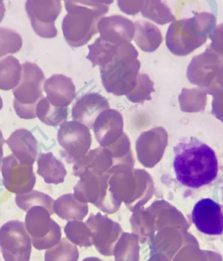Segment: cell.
<instances>
[{
  "mask_svg": "<svg viewBox=\"0 0 223 261\" xmlns=\"http://www.w3.org/2000/svg\"><path fill=\"white\" fill-rule=\"evenodd\" d=\"M192 221L200 232L210 236L223 233V212L219 203L211 199L200 200L191 214Z\"/></svg>",
  "mask_w": 223,
  "mask_h": 261,
  "instance_id": "obj_6",
  "label": "cell"
},
{
  "mask_svg": "<svg viewBox=\"0 0 223 261\" xmlns=\"http://www.w3.org/2000/svg\"><path fill=\"white\" fill-rule=\"evenodd\" d=\"M138 53L131 43L120 46L118 52L104 66L99 67L102 84L106 92L122 96L135 88L141 62Z\"/></svg>",
  "mask_w": 223,
  "mask_h": 261,
  "instance_id": "obj_3",
  "label": "cell"
},
{
  "mask_svg": "<svg viewBox=\"0 0 223 261\" xmlns=\"http://www.w3.org/2000/svg\"><path fill=\"white\" fill-rule=\"evenodd\" d=\"M173 167L182 185L197 189L217 178L219 163L215 151L195 137L186 138L174 146Z\"/></svg>",
  "mask_w": 223,
  "mask_h": 261,
  "instance_id": "obj_1",
  "label": "cell"
},
{
  "mask_svg": "<svg viewBox=\"0 0 223 261\" xmlns=\"http://www.w3.org/2000/svg\"><path fill=\"white\" fill-rule=\"evenodd\" d=\"M2 107H3V100H2V97L0 96V110H1Z\"/></svg>",
  "mask_w": 223,
  "mask_h": 261,
  "instance_id": "obj_21",
  "label": "cell"
},
{
  "mask_svg": "<svg viewBox=\"0 0 223 261\" xmlns=\"http://www.w3.org/2000/svg\"><path fill=\"white\" fill-rule=\"evenodd\" d=\"M22 73L19 84L13 90L15 97L13 106L16 113L21 118L37 117V106L43 99L45 74L34 63L22 64Z\"/></svg>",
  "mask_w": 223,
  "mask_h": 261,
  "instance_id": "obj_4",
  "label": "cell"
},
{
  "mask_svg": "<svg viewBox=\"0 0 223 261\" xmlns=\"http://www.w3.org/2000/svg\"><path fill=\"white\" fill-rule=\"evenodd\" d=\"M44 90L46 99L52 106L68 107L76 97V87L73 80L64 74H54L45 81Z\"/></svg>",
  "mask_w": 223,
  "mask_h": 261,
  "instance_id": "obj_9",
  "label": "cell"
},
{
  "mask_svg": "<svg viewBox=\"0 0 223 261\" xmlns=\"http://www.w3.org/2000/svg\"><path fill=\"white\" fill-rule=\"evenodd\" d=\"M145 1H120L118 2V6L122 12L127 15H134L141 11Z\"/></svg>",
  "mask_w": 223,
  "mask_h": 261,
  "instance_id": "obj_19",
  "label": "cell"
},
{
  "mask_svg": "<svg viewBox=\"0 0 223 261\" xmlns=\"http://www.w3.org/2000/svg\"><path fill=\"white\" fill-rule=\"evenodd\" d=\"M124 119L122 114L115 109L104 111L97 117L94 129L97 140L101 144L115 141L122 134Z\"/></svg>",
  "mask_w": 223,
  "mask_h": 261,
  "instance_id": "obj_10",
  "label": "cell"
},
{
  "mask_svg": "<svg viewBox=\"0 0 223 261\" xmlns=\"http://www.w3.org/2000/svg\"><path fill=\"white\" fill-rule=\"evenodd\" d=\"M59 140L62 145L69 150L83 151L89 148L91 135L86 125L76 121H71L62 125Z\"/></svg>",
  "mask_w": 223,
  "mask_h": 261,
  "instance_id": "obj_11",
  "label": "cell"
},
{
  "mask_svg": "<svg viewBox=\"0 0 223 261\" xmlns=\"http://www.w3.org/2000/svg\"><path fill=\"white\" fill-rule=\"evenodd\" d=\"M109 109L110 104L106 98L98 93H88L74 103L72 116L74 121L92 127L100 114Z\"/></svg>",
  "mask_w": 223,
  "mask_h": 261,
  "instance_id": "obj_8",
  "label": "cell"
},
{
  "mask_svg": "<svg viewBox=\"0 0 223 261\" xmlns=\"http://www.w3.org/2000/svg\"><path fill=\"white\" fill-rule=\"evenodd\" d=\"M5 13H6V8H5L4 2L0 1V23L4 19Z\"/></svg>",
  "mask_w": 223,
  "mask_h": 261,
  "instance_id": "obj_20",
  "label": "cell"
},
{
  "mask_svg": "<svg viewBox=\"0 0 223 261\" xmlns=\"http://www.w3.org/2000/svg\"><path fill=\"white\" fill-rule=\"evenodd\" d=\"M68 114V107L62 108L52 106L46 97H43L37 106V117L41 122L52 126L66 122Z\"/></svg>",
  "mask_w": 223,
  "mask_h": 261,
  "instance_id": "obj_15",
  "label": "cell"
},
{
  "mask_svg": "<svg viewBox=\"0 0 223 261\" xmlns=\"http://www.w3.org/2000/svg\"><path fill=\"white\" fill-rule=\"evenodd\" d=\"M141 13L143 17L159 24H165L170 20L168 9L160 1H145Z\"/></svg>",
  "mask_w": 223,
  "mask_h": 261,
  "instance_id": "obj_18",
  "label": "cell"
},
{
  "mask_svg": "<svg viewBox=\"0 0 223 261\" xmlns=\"http://www.w3.org/2000/svg\"><path fill=\"white\" fill-rule=\"evenodd\" d=\"M22 73V65L13 56L0 60V90L8 91L17 87Z\"/></svg>",
  "mask_w": 223,
  "mask_h": 261,
  "instance_id": "obj_13",
  "label": "cell"
},
{
  "mask_svg": "<svg viewBox=\"0 0 223 261\" xmlns=\"http://www.w3.org/2000/svg\"><path fill=\"white\" fill-rule=\"evenodd\" d=\"M22 46V37L18 33L6 28H0V58L9 54L17 53Z\"/></svg>",
  "mask_w": 223,
  "mask_h": 261,
  "instance_id": "obj_17",
  "label": "cell"
},
{
  "mask_svg": "<svg viewBox=\"0 0 223 261\" xmlns=\"http://www.w3.org/2000/svg\"><path fill=\"white\" fill-rule=\"evenodd\" d=\"M113 2L66 1L67 14L62 22L63 34L72 47L87 44L96 34L99 21L108 12Z\"/></svg>",
  "mask_w": 223,
  "mask_h": 261,
  "instance_id": "obj_2",
  "label": "cell"
},
{
  "mask_svg": "<svg viewBox=\"0 0 223 261\" xmlns=\"http://www.w3.org/2000/svg\"><path fill=\"white\" fill-rule=\"evenodd\" d=\"M135 32L133 40L141 50L146 53H153L159 47L162 42L160 30L153 23L146 20H136L134 22Z\"/></svg>",
  "mask_w": 223,
  "mask_h": 261,
  "instance_id": "obj_12",
  "label": "cell"
},
{
  "mask_svg": "<svg viewBox=\"0 0 223 261\" xmlns=\"http://www.w3.org/2000/svg\"><path fill=\"white\" fill-rule=\"evenodd\" d=\"M62 8V2L54 0H29L25 3V10L32 28L38 36L43 38L57 37L55 21Z\"/></svg>",
  "mask_w": 223,
  "mask_h": 261,
  "instance_id": "obj_5",
  "label": "cell"
},
{
  "mask_svg": "<svg viewBox=\"0 0 223 261\" xmlns=\"http://www.w3.org/2000/svg\"><path fill=\"white\" fill-rule=\"evenodd\" d=\"M97 30L103 40L118 46L131 43L135 32L134 23L121 15L101 18Z\"/></svg>",
  "mask_w": 223,
  "mask_h": 261,
  "instance_id": "obj_7",
  "label": "cell"
},
{
  "mask_svg": "<svg viewBox=\"0 0 223 261\" xmlns=\"http://www.w3.org/2000/svg\"><path fill=\"white\" fill-rule=\"evenodd\" d=\"M155 92L154 83L146 74H138L135 88L126 95L129 101L133 103L143 104L146 101H151V94Z\"/></svg>",
  "mask_w": 223,
  "mask_h": 261,
  "instance_id": "obj_16",
  "label": "cell"
},
{
  "mask_svg": "<svg viewBox=\"0 0 223 261\" xmlns=\"http://www.w3.org/2000/svg\"><path fill=\"white\" fill-rule=\"evenodd\" d=\"M120 46L104 41L99 37L91 45H88L89 53L87 58L91 62L93 67H103L118 52Z\"/></svg>",
  "mask_w": 223,
  "mask_h": 261,
  "instance_id": "obj_14",
  "label": "cell"
}]
</instances>
